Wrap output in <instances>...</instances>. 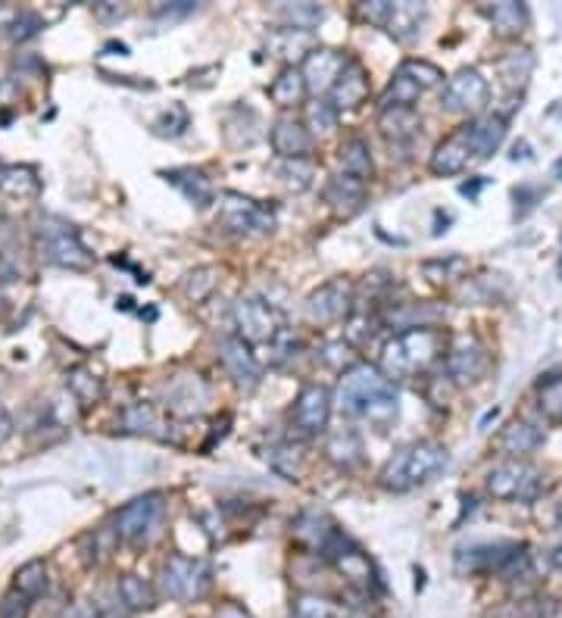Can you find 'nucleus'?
<instances>
[{"label":"nucleus","instance_id":"1","mask_svg":"<svg viewBox=\"0 0 562 618\" xmlns=\"http://www.w3.org/2000/svg\"><path fill=\"white\" fill-rule=\"evenodd\" d=\"M338 409L350 419H369L378 428H388L397 419V391L394 381L366 363H356L341 375Z\"/></svg>","mask_w":562,"mask_h":618},{"label":"nucleus","instance_id":"2","mask_svg":"<svg viewBox=\"0 0 562 618\" xmlns=\"http://www.w3.org/2000/svg\"><path fill=\"white\" fill-rule=\"evenodd\" d=\"M447 353V334L441 328L400 331L381 350V372L394 378H416L428 372Z\"/></svg>","mask_w":562,"mask_h":618},{"label":"nucleus","instance_id":"3","mask_svg":"<svg viewBox=\"0 0 562 618\" xmlns=\"http://www.w3.org/2000/svg\"><path fill=\"white\" fill-rule=\"evenodd\" d=\"M447 447L438 444V441H416L410 447L397 450L388 462L385 469H381V487L385 491H394V494H406L413 491V487H422L428 484L434 475H441L447 469Z\"/></svg>","mask_w":562,"mask_h":618},{"label":"nucleus","instance_id":"4","mask_svg":"<svg viewBox=\"0 0 562 618\" xmlns=\"http://www.w3.org/2000/svg\"><path fill=\"white\" fill-rule=\"evenodd\" d=\"M210 581H213V572L203 559L172 553L160 565V594L178 603H197L200 597H207Z\"/></svg>","mask_w":562,"mask_h":618},{"label":"nucleus","instance_id":"5","mask_svg":"<svg viewBox=\"0 0 562 618\" xmlns=\"http://www.w3.org/2000/svg\"><path fill=\"white\" fill-rule=\"evenodd\" d=\"M216 219L232 235H269L275 228V213L269 206L238 191H225L216 197Z\"/></svg>","mask_w":562,"mask_h":618},{"label":"nucleus","instance_id":"6","mask_svg":"<svg viewBox=\"0 0 562 618\" xmlns=\"http://www.w3.org/2000/svg\"><path fill=\"white\" fill-rule=\"evenodd\" d=\"M235 328L244 344H272L285 331V313L263 297H241L235 303Z\"/></svg>","mask_w":562,"mask_h":618},{"label":"nucleus","instance_id":"7","mask_svg":"<svg viewBox=\"0 0 562 618\" xmlns=\"http://www.w3.org/2000/svg\"><path fill=\"white\" fill-rule=\"evenodd\" d=\"M163 509H166L163 494L135 497L132 503H125L116 512V537L125 540V544H144V540H150L153 531L160 528Z\"/></svg>","mask_w":562,"mask_h":618},{"label":"nucleus","instance_id":"8","mask_svg":"<svg viewBox=\"0 0 562 618\" xmlns=\"http://www.w3.org/2000/svg\"><path fill=\"white\" fill-rule=\"evenodd\" d=\"M544 487V475L528 466L522 459H509L503 466L491 469L488 475V494L497 500H534Z\"/></svg>","mask_w":562,"mask_h":618},{"label":"nucleus","instance_id":"9","mask_svg":"<svg viewBox=\"0 0 562 618\" xmlns=\"http://www.w3.org/2000/svg\"><path fill=\"white\" fill-rule=\"evenodd\" d=\"M353 309V281L331 278L306 297V319L313 325H331L350 316Z\"/></svg>","mask_w":562,"mask_h":618},{"label":"nucleus","instance_id":"10","mask_svg":"<svg viewBox=\"0 0 562 618\" xmlns=\"http://www.w3.org/2000/svg\"><path fill=\"white\" fill-rule=\"evenodd\" d=\"M488 97H491V88L478 69H459L447 79L441 103L453 113H478L484 103H488Z\"/></svg>","mask_w":562,"mask_h":618},{"label":"nucleus","instance_id":"11","mask_svg":"<svg viewBox=\"0 0 562 618\" xmlns=\"http://www.w3.org/2000/svg\"><path fill=\"white\" fill-rule=\"evenodd\" d=\"M41 256H47L54 266L63 269H88L91 253L75 235L72 225H57V228H41Z\"/></svg>","mask_w":562,"mask_h":618},{"label":"nucleus","instance_id":"12","mask_svg":"<svg viewBox=\"0 0 562 618\" xmlns=\"http://www.w3.org/2000/svg\"><path fill=\"white\" fill-rule=\"evenodd\" d=\"M160 394L163 406L175 416H200L210 403V384L200 375H175L163 384Z\"/></svg>","mask_w":562,"mask_h":618},{"label":"nucleus","instance_id":"13","mask_svg":"<svg viewBox=\"0 0 562 618\" xmlns=\"http://www.w3.org/2000/svg\"><path fill=\"white\" fill-rule=\"evenodd\" d=\"M347 57L341 50H331V47H316L310 57L303 60L300 72H303V82H306V91H313L316 97L322 94H331V88L338 85V79L347 69Z\"/></svg>","mask_w":562,"mask_h":618},{"label":"nucleus","instance_id":"14","mask_svg":"<svg viewBox=\"0 0 562 618\" xmlns=\"http://www.w3.org/2000/svg\"><path fill=\"white\" fill-rule=\"evenodd\" d=\"M219 359L225 372L232 375V381L244 391H253L263 378V366L260 359L250 353V344H244L238 334H228V338L219 341Z\"/></svg>","mask_w":562,"mask_h":618},{"label":"nucleus","instance_id":"15","mask_svg":"<svg viewBox=\"0 0 562 618\" xmlns=\"http://www.w3.org/2000/svg\"><path fill=\"white\" fill-rule=\"evenodd\" d=\"M291 419H294V425L303 434H322L328 428V419H331V394H328V388H322V384H306V388L294 400Z\"/></svg>","mask_w":562,"mask_h":618},{"label":"nucleus","instance_id":"16","mask_svg":"<svg viewBox=\"0 0 562 618\" xmlns=\"http://www.w3.org/2000/svg\"><path fill=\"white\" fill-rule=\"evenodd\" d=\"M444 366H447V375L456 384H469V381H478L484 375L488 356H484V350L475 338H456L453 347L447 350Z\"/></svg>","mask_w":562,"mask_h":618},{"label":"nucleus","instance_id":"17","mask_svg":"<svg viewBox=\"0 0 562 618\" xmlns=\"http://www.w3.org/2000/svg\"><path fill=\"white\" fill-rule=\"evenodd\" d=\"M463 132L469 138L475 163H481V160L494 157L497 147L503 144V138H506V119L503 116H478V119L463 125Z\"/></svg>","mask_w":562,"mask_h":618},{"label":"nucleus","instance_id":"18","mask_svg":"<svg viewBox=\"0 0 562 618\" xmlns=\"http://www.w3.org/2000/svg\"><path fill=\"white\" fill-rule=\"evenodd\" d=\"M272 147L281 160H306V153H310V147H313V135L303 122H297L291 116H281L272 125Z\"/></svg>","mask_w":562,"mask_h":618},{"label":"nucleus","instance_id":"19","mask_svg":"<svg viewBox=\"0 0 562 618\" xmlns=\"http://www.w3.org/2000/svg\"><path fill=\"white\" fill-rule=\"evenodd\" d=\"M469 163H475V157H472V147H469V138L463 132V125H459L450 138H444L438 147H434V153H431V172L434 175H459Z\"/></svg>","mask_w":562,"mask_h":618},{"label":"nucleus","instance_id":"20","mask_svg":"<svg viewBox=\"0 0 562 618\" xmlns=\"http://www.w3.org/2000/svg\"><path fill=\"white\" fill-rule=\"evenodd\" d=\"M366 97H369V75L360 63L350 60L344 75L338 79V85L331 88V103H335L338 113L341 110H360Z\"/></svg>","mask_w":562,"mask_h":618},{"label":"nucleus","instance_id":"21","mask_svg":"<svg viewBox=\"0 0 562 618\" xmlns=\"http://www.w3.org/2000/svg\"><path fill=\"white\" fill-rule=\"evenodd\" d=\"M363 200H366V182L353 175H335L331 182L325 185V203L335 210L338 216H353L363 210Z\"/></svg>","mask_w":562,"mask_h":618},{"label":"nucleus","instance_id":"22","mask_svg":"<svg viewBox=\"0 0 562 618\" xmlns=\"http://www.w3.org/2000/svg\"><path fill=\"white\" fill-rule=\"evenodd\" d=\"M425 16H428V7H425V4H416V0H400V4L391 7L385 32H388L391 38H397V41H413V38L422 32Z\"/></svg>","mask_w":562,"mask_h":618},{"label":"nucleus","instance_id":"23","mask_svg":"<svg viewBox=\"0 0 562 618\" xmlns=\"http://www.w3.org/2000/svg\"><path fill=\"white\" fill-rule=\"evenodd\" d=\"M541 444H544V431L534 428L531 422H519V419L509 422L500 434V441H497V447L513 459H522V456L534 453Z\"/></svg>","mask_w":562,"mask_h":618},{"label":"nucleus","instance_id":"24","mask_svg":"<svg viewBox=\"0 0 562 618\" xmlns=\"http://www.w3.org/2000/svg\"><path fill=\"white\" fill-rule=\"evenodd\" d=\"M325 456L335 462L338 469L350 472L356 469L363 462V437L360 431H353V428H341L328 437V444H325Z\"/></svg>","mask_w":562,"mask_h":618},{"label":"nucleus","instance_id":"25","mask_svg":"<svg viewBox=\"0 0 562 618\" xmlns=\"http://www.w3.org/2000/svg\"><path fill=\"white\" fill-rule=\"evenodd\" d=\"M269 50L272 57L278 60H306L313 54V32H303V29H288V25H281V29L272 32L269 38Z\"/></svg>","mask_w":562,"mask_h":618},{"label":"nucleus","instance_id":"26","mask_svg":"<svg viewBox=\"0 0 562 618\" xmlns=\"http://www.w3.org/2000/svg\"><path fill=\"white\" fill-rule=\"evenodd\" d=\"M519 547L516 544H497V547H475V550H466L459 553V569L463 572H500L503 565L509 562Z\"/></svg>","mask_w":562,"mask_h":618},{"label":"nucleus","instance_id":"27","mask_svg":"<svg viewBox=\"0 0 562 618\" xmlns=\"http://www.w3.org/2000/svg\"><path fill=\"white\" fill-rule=\"evenodd\" d=\"M166 182L175 185L194 206L213 203V182L200 169H172V172H166Z\"/></svg>","mask_w":562,"mask_h":618},{"label":"nucleus","instance_id":"28","mask_svg":"<svg viewBox=\"0 0 562 618\" xmlns=\"http://www.w3.org/2000/svg\"><path fill=\"white\" fill-rule=\"evenodd\" d=\"M269 97L281 110H291V107H297V103H303V97H306L303 72L297 66H285L278 72V79L269 85Z\"/></svg>","mask_w":562,"mask_h":618},{"label":"nucleus","instance_id":"29","mask_svg":"<svg viewBox=\"0 0 562 618\" xmlns=\"http://www.w3.org/2000/svg\"><path fill=\"white\" fill-rule=\"evenodd\" d=\"M122 431H132V434H147V437H160L166 441L169 431L166 422L160 419V412L153 409L150 403H135L122 412Z\"/></svg>","mask_w":562,"mask_h":618},{"label":"nucleus","instance_id":"30","mask_svg":"<svg viewBox=\"0 0 562 618\" xmlns=\"http://www.w3.org/2000/svg\"><path fill=\"white\" fill-rule=\"evenodd\" d=\"M335 531H338V528L331 525L328 515H325V512H316V509L303 512L300 519H297V525H294V534H297L300 544L313 547L316 553H322V547L328 544L331 534H335Z\"/></svg>","mask_w":562,"mask_h":618},{"label":"nucleus","instance_id":"31","mask_svg":"<svg viewBox=\"0 0 562 618\" xmlns=\"http://www.w3.org/2000/svg\"><path fill=\"white\" fill-rule=\"evenodd\" d=\"M0 191L7 197L29 200V197H38L41 178L32 166H0Z\"/></svg>","mask_w":562,"mask_h":618},{"label":"nucleus","instance_id":"32","mask_svg":"<svg viewBox=\"0 0 562 618\" xmlns=\"http://www.w3.org/2000/svg\"><path fill=\"white\" fill-rule=\"evenodd\" d=\"M481 13L488 16V22L494 25L497 35H519L528 25V10L525 4H516V0H503V4L494 7H481Z\"/></svg>","mask_w":562,"mask_h":618},{"label":"nucleus","instance_id":"33","mask_svg":"<svg viewBox=\"0 0 562 618\" xmlns=\"http://www.w3.org/2000/svg\"><path fill=\"white\" fill-rule=\"evenodd\" d=\"M378 128L391 141H406V138H413L419 132V116H416L413 107H391V110H381Z\"/></svg>","mask_w":562,"mask_h":618},{"label":"nucleus","instance_id":"34","mask_svg":"<svg viewBox=\"0 0 562 618\" xmlns=\"http://www.w3.org/2000/svg\"><path fill=\"white\" fill-rule=\"evenodd\" d=\"M341 169H344V175L360 178V182L372 178L375 166H372L369 144H366L363 138H347V141L341 144Z\"/></svg>","mask_w":562,"mask_h":618},{"label":"nucleus","instance_id":"35","mask_svg":"<svg viewBox=\"0 0 562 618\" xmlns=\"http://www.w3.org/2000/svg\"><path fill=\"white\" fill-rule=\"evenodd\" d=\"M338 125V110L335 103L325 100V97H313L306 103V128H310V135H331Z\"/></svg>","mask_w":562,"mask_h":618},{"label":"nucleus","instance_id":"36","mask_svg":"<svg viewBox=\"0 0 562 618\" xmlns=\"http://www.w3.org/2000/svg\"><path fill=\"white\" fill-rule=\"evenodd\" d=\"M13 590H19V594H22L25 600H35V597H41L44 590H47V565H44L41 559L25 562L22 569L16 572Z\"/></svg>","mask_w":562,"mask_h":618},{"label":"nucleus","instance_id":"37","mask_svg":"<svg viewBox=\"0 0 562 618\" xmlns=\"http://www.w3.org/2000/svg\"><path fill=\"white\" fill-rule=\"evenodd\" d=\"M66 388L82 406H94V403H100V397H104V384H100V378L91 375L88 369H72L66 375Z\"/></svg>","mask_w":562,"mask_h":618},{"label":"nucleus","instance_id":"38","mask_svg":"<svg viewBox=\"0 0 562 618\" xmlns=\"http://www.w3.org/2000/svg\"><path fill=\"white\" fill-rule=\"evenodd\" d=\"M119 597H122V603L129 606V609H153V603H157V597H153V587L144 581V578H138V575H122L119 578Z\"/></svg>","mask_w":562,"mask_h":618},{"label":"nucleus","instance_id":"39","mask_svg":"<svg viewBox=\"0 0 562 618\" xmlns=\"http://www.w3.org/2000/svg\"><path fill=\"white\" fill-rule=\"evenodd\" d=\"M534 69V57L531 50H513V54H506L500 60V79L509 85V88H522L528 82V75Z\"/></svg>","mask_w":562,"mask_h":618},{"label":"nucleus","instance_id":"40","mask_svg":"<svg viewBox=\"0 0 562 618\" xmlns=\"http://www.w3.org/2000/svg\"><path fill=\"white\" fill-rule=\"evenodd\" d=\"M335 565H338V569L344 572V578H347L350 584H356L360 590H369V587H372V581H375L372 562H369V556H366V553H360V550H350V553H347V556H341Z\"/></svg>","mask_w":562,"mask_h":618},{"label":"nucleus","instance_id":"41","mask_svg":"<svg viewBox=\"0 0 562 618\" xmlns=\"http://www.w3.org/2000/svg\"><path fill=\"white\" fill-rule=\"evenodd\" d=\"M313 175H316V166L310 160H281L278 163V178L288 191H297V194L306 191L313 185Z\"/></svg>","mask_w":562,"mask_h":618},{"label":"nucleus","instance_id":"42","mask_svg":"<svg viewBox=\"0 0 562 618\" xmlns=\"http://www.w3.org/2000/svg\"><path fill=\"white\" fill-rule=\"evenodd\" d=\"M278 16L285 19L288 29H303V32H313L316 25L322 22V7L319 4H281Z\"/></svg>","mask_w":562,"mask_h":618},{"label":"nucleus","instance_id":"43","mask_svg":"<svg viewBox=\"0 0 562 618\" xmlns=\"http://www.w3.org/2000/svg\"><path fill=\"white\" fill-rule=\"evenodd\" d=\"M419 94H422V88L410 79V75L397 72L394 79H391V85H388V91H385V97H381V103H385V110H391V107H413V103L419 100Z\"/></svg>","mask_w":562,"mask_h":618},{"label":"nucleus","instance_id":"44","mask_svg":"<svg viewBox=\"0 0 562 618\" xmlns=\"http://www.w3.org/2000/svg\"><path fill=\"white\" fill-rule=\"evenodd\" d=\"M216 288H219V269L216 266H200V269L188 272V278H185V294L194 303L207 300Z\"/></svg>","mask_w":562,"mask_h":618},{"label":"nucleus","instance_id":"45","mask_svg":"<svg viewBox=\"0 0 562 618\" xmlns=\"http://www.w3.org/2000/svg\"><path fill=\"white\" fill-rule=\"evenodd\" d=\"M294 618H338V606L319 594H300L291 606Z\"/></svg>","mask_w":562,"mask_h":618},{"label":"nucleus","instance_id":"46","mask_svg":"<svg viewBox=\"0 0 562 618\" xmlns=\"http://www.w3.org/2000/svg\"><path fill=\"white\" fill-rule=\"evenodd\" d=\"M397 72L410 75V79H413L422 91L438 88V85L444 82V72H441L438 66H434V63H428V60H406Z\"/></svg>","mask_w":562,"mask_h":618},{"label":"nucleus","instance_id":"47","mask_svg":"<svg viewBox=\"0 0 562 618\" xmlns=\"http://www.w3.org/2000/svg\"><path fill=\"white\" fill-rule=\"evenodd\" d=\"M538 400H541V412L547 419L562 422V375H553V378L541 381Z\"/></svg>","mask_w":562,"mask_h":618},{"label":"nucleus","instance_id":"48","mask_svg":"<svg viewBox=\"0 0 562 618\" xmlns=\"http://www.w3.org/2000/svg\"><path fill=\"white\" fill-rule=\"evenodd\" d=\"M319 359L335 372H350L356 363H353V344L350 341H328L322 344L319 350Z\"/></svg>","mask_w":562,"mask_h":618},{"label":"nucleus","instance_id":"49","mask_svg":"<svg viewBox=\"0 0 562 618\" xmlns=\"http://www.w3.org/2000/svg\"><path fill=\"white\" fill-rule=\"evenodd\" d=\"M188 125H191V119H188L185 107H169L157 122H153V132L163 135V138H178V135H185Z\"/></svg>","mask_w":562,"mask_h":618},{"label":"nucleus","instance_id":"50","mask_svg":"<svg viewBox=\"0 0 562 618\" xmlns=\"http://www.w3.org/2000/svg\"><path fill=\"white\" fill-rule=\"evenodd\" d=\"M38 29H44V25H41V19L35 13H19L13 19V25H10V38L13 41H25V38L38 35Z\"/></svg>","mask_w":562,"mask_h":618},{"label":"nucleus","instance_id":"51","mask_svg":"<svg viewBox=\"0 0 562 618\" xmlns=\"http://www.w3.org/2000/svg\"><path fill=\"white\" fill-rule=\"evenodd\" d=\"M391 7H394V0H369V4H360V16L366 22L381 25V29H385L388 16H391Z\"/></svg>","mask_w":562,"mask_h":618},{"label":"nucleus","instance_id":"52","mask_svg":"<svg viewBox=\"0 0 562 618\" xmlns=\"http://www.w3.org/2000/svg\"><path fill=\"white\" fill-rule=\"evenodd\" d=\"M25 609H29V600H25L19 590H13V594H7L4 603H0V618H25Z\"/></svg>","mask_w":562,"mask_h":618},{"label":"nucleus","instance_id":"53","mask_svg":"<svg viewBox=\"0 0 562 618\" xmlns=\"http://www.w3.org/2000/svg\"><path fill=\"white\" fill-rule=\"evenodd\" d=\"M531 609L528 603H506V606H497L488 618H528Z\"/></svg>","mask_w":562,"mask_h":618},{"label":"nucleus","instance_id":"54","mask_svg":"<svg viewBox=\"0 0 562 618\" xmlns=\"http://www.w3.org/2000/svg\"><path fill=\"white\" fill-rule=\"evenodd\" d=\"M191 10H194L191 0H175V4H160V7H157L160 16H185V13H191Z\"/></svg>","mask_w":562,"mask_h":618},{"label":"nucleus","instance_id":"55","mask_svg":"<svg viewBox=\"0 0 562 618\" xmlns=\"http://www.w3.org/2000/svg\"><path fill=\"white\" fill-rule=\"evenodd\" d=\"M213 618H253V615L244 606H238V603H222Z\"/></svg>","mask_w":562,"mask_h":618},{"label":"nucleus","instance_id":"56","mask_svg":"<svg viewBox=\"0 0 562 618\" xmlns=\"http://www.w3.org/2000/svg\"><path fill=\"white\" fill-rule=\"evenodd\" d=\"M10 434H13V419H10V412L0 406V444H4Z\"/></svg>","mask_w":562,"mask_h":618},{"label":"nucleus","instance_id":"57","mask_svg":"<svg viewBox=\"0 0 562 618\" xmlns=\"http://www.w3.org/2000/svg\"><path fill=\"white\" fill-rule=\"evenodd\" d=\"M550 565H553L556 572H562V544L553 547V553H550Z\"/></svg>","mask_w":562,"mask_h":618},{"label":"nucleus","instance_id":"58","mask_svg":"<svg viewBox=\"0 0 562 618\" xmlns=\"http://www.w3.org/2000/svg\"><path fill=\"white\" fill-rule=\"evenodd\" d=\"M7 309H10V300H7L4 294H0V319H4V316H7Z\"/></svg>","mask_w":562,"mask_h":618},{"label":"nucleus","instance_id":"59","mask_svg":"<svg viewBox=\"0 0 562 618\" xmlns=\"http://www.w3.org/2000/svg\"><path fill=\"white\" fill-rule=\"evenodd\" d=\"M553 175H556V178H562V157L556 160V166H553Z\"/></svg>","mask_w":562,"mask_h":618},{"label":"nucleus","instance_id":"60","mask_svg":"<svg viewBox=\"0 0 562 618\" xmlns=\"http://www.w3.org/2000/svg\"><path fill=\"white\" fill-rule=\"evenodd\" d=\"M559 275H562V253H559Z\"/></svg>","mask_w":562,"mask_h":618}]
</instances>
